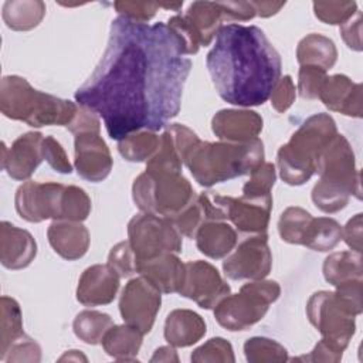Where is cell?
Returning a JSON list of instances; mask_svg holds the SVG:
<instances>
[{
    "instance_id": "6da1fadb",
    "label": "cell",
    "mask_w": 363,
    "mask_h": 363,
    "mask_svg": "<svg viewBox=\"0 0 363 363\" xmlns=\"http://www.w3.org/2000/svg\"><path fill=\"white\" fill-rule=\"evenodd\" d=\"M166 23L118 17L106 50L75 101L102 116L108 135L121 140L140 129L156 132L180 111L191 60Z\"/></svg>"
},
{
    "instance_id": "7a4b0ae2",
    "label": "cell",
    "mask_w": 363,
    "mask_h": 363,
    "mask_svg": "<svg viewBox=\"0 0 363 363\" xmlns=\"http://www.w3.org/2000/svg\"><path fill=\"white\" fill-rule=\"evenodd\" d=\"M217 94L238 106L267 102L281 78V57L257 26L225 24L206 57Z\"/></svg>"
},
{
    "instance_id": "3957f363",
    "label": "cell",
    "mask_w": 363,
    "mask_h": 363,
    "mask_svg": "<svg viewBox=\"0 0 363 363\" xmlns=\"http://www.w3.org/2000/svg\"><path fill=\"white\" fill-rule=\"evenodd\" d=\"M262 162L264 143L258 138L248 142L200 140L184 159L194 180L203 187L250 174Z\"/></svg>"
},
{
    "instance_id": "277c9868",
    "label": "cell",
    "mask_w": 363,
    "mask_h": 363,
    "mask_svg": "<svg viewBox=\"0 0 363 363\" xmlns=\"http://www.w3.org/2000/svg\"><path fill=\"white\" fill-rule=\"evenodd\" d=\"M316 173L319 182L312 189V201L323 213L345 208L352 196L362 199L360 172L356 167L354 152L343 135H336L322 152Z\"/></svg>"
},
{
    "instance_id": "5b68a950",
    "label": "cell",
    "mask_w": 363,
    "mask_h": 363,
    "mask_svg": "<svg viewBox=\"0 0 363 363\" xmlns=\"http://www.w3.org/2000/svg\"><path fill=\"white\" fill-rule=\"evenodd\" d=\"M0 111L4 116L33 128L68 126L77 115L78 105L33 88L23 77L7 75L0 82Z\"/></svg>"
},
{
    "instance_id": "8992f818",
    "label": "cell",
    "mask_w": 363,
    "mask_h": 363,
    "mask_svg": "<svg viewBox=\"0 0 363 363\" xmlns=\"http://www.w3.org/2000/svg\"><path fill=\"white\" fill-rule=\"evenodd\" d=\"M337 135L336 122L325 112L309 116L282 145L277 155L281 179L289 186H301L315 173L322 152Z\"/></svg>"
},
{
    "instance_id": "52a82bcc",
    "label": "cell",
    "mask_w": 363,
    "mask_h": 363,
    "mask_svg": "<svg viewBox=\"0 0 363 363\" xmlns=\"http://www.w3.org/2000/svg\"><path fill=\"white\" fill-rule=\"evenodd\" d=\"M132 197L142 213L172 220L189 207L197 196L182 172L145 170L133 182Z\"/></svg>"
},
{
    "instance_id": "ba28073f",
    "label": "cell",
    "mask_w": 363,
    "mask_h": 363,
    "mask_svg": "<svg viewBox=\"0 0 363 363\" xmlns=\"http://www.w3.org/2000/svg\"><path fill=\"white\" fill-rule=\"evenodd\" d=\"M279 295L281 286L275 281L255 279L247 282L238 294H228L214 306V318L227 330H245L265 316L269 305Z\"/></svg>"
},
{
    "instance_id": "9c48e42d",
    "label": "cell",
    "mask_w": 363,
    "mask_h": 363,
    "mask_svg": "<svg viewBox=\"0 0 363 363\" xmlns=\"http://www.w3.org/2000/svg\"><path fill=\"white\" fill-rule=\"evenodd\" d=\"M197 200L203 208L206 221H231L235 228L247 234L267 233L272 210V196L241 197L220 196L216 193H201Z\"/></svg>"
},
{
    "instance_id": "30bf717a",
    "label": "cell",
    "mask_w": 363,
    "mask_h": 363,
    "mask_svg": "<svg viewBox=\"0 0 363 363\" xmlns=\"http://www.w3.org/2000/svg\"><path fill=\"white\" fill-rule=\"evenodd\" d=\"M306 315L322 335V339L330 347L343 353L356 332L354 318L360 312L337 292L319 291L309 298Z\"/></svg>"
},
{
    "instance_id": "8fae6325",
    "label": "cell",
    "mask_w": 363,
    "mask_h": 363,
    "mask_svg": "<svg viewBox=\"0 0 363 363\" xmlns=\"http://www.w3.org/2000/svg\"><path fill=\"white\" fill-rule=\"evenodd\" d=\"M128 237L139 264L162 254H177L183 248L182 234L167 217L139 213L128 224Z\"/></svg>"
},
{
    "instance_id": "7c38bea8",
    "label": "cell",
    "mask_w": 363,
    "mask_h": 363,
    "mask_svg": "<svg viewBox=\"0 0 363 363\" xmlns=\"http://www.w3.org/2000/svg\"><path fill=\"white\" fill-rule=\"evenodd\" d=\"M223 21L221 1H193L184 14L170 17L167 26L183 40L186 55H191L213 41Z\"/></svg>"
},
{
    "instance_id": "4fadbf2b",
    "label": "cell",
    "mask_w": 363,
    "mask_h": 363,
    "mask_svg": "<svg viewBox=\"0 0 363 363\" xmlns=\"http://www.w3.org/2000/svg\"><path fill=\"white\" fill-rule=\"evenodd\" d=\"M160 305L162 292L142 275L129 279L119 298L122 319L125 323L138 328L143 335L152 330Z\"/></svg>"
},
{
    "instance_id": "5bb4252c",
    "label": "cell",
    "mask_w": 363,
    "mask_h": 363,
    "mask_svg": "<svg viewBox=\"0 0 363 363\" xmlns=\"http://www.w3.org/2000/svg\"><path fill=\"white\" fill-rule=\"evenodd\" d=\"M64 190L65 186L61 183L28 180L16 191V210L28 223H41L48 218L58 221L62 216Z\"/></svg>"
},
{
    "instance_id": "9a60e30c",
    "label": "cell",
    "mask_w": 363,
    "mask_h": 363,
    "mask_svg": "<svg viewBox=\"0 0 363 363\" xmlns=\"http://www.w3.org/2000/svg\"><path fill=\"white\" fill-rule=\"evenodd\" d=\"M271 267L272 254L267 233L248 237L223 261L224 275L234 281L264 279L269 274Z\"/></svg>"
},
{
    "instance_id": "2e32d148",
    "label": "cell",
    "mask_w": 363,
    "mask_h": 363,
    "mask_svg": "<svg viewBox=\"0 0 363 363\" xmlns=\"http://www.w3.org/2000/svg\"><path fill=\"white\" fill-rule=\"evenodd\" d=\"M184 281L179 294L203 309H213L231 291L214 265L207 261H187Z\"/></svg>"
},
{
    "instance_id": "e0dca14e",
    "label": "cell",
    "mask_w": 363,
    "mask_h": 363,
    "mask_svg": "<svg viewBox=\"0 0 363 363\" xmlns=\"http://www.w3.org/2000/svg\"><path fill=\"white\" fill-rule=\"evenodd\" d=\"M75 170L82 179L98 183L112 170V156L99 132H79L74 139Z\"/></svg>"
},
{
    "instance_id": "ac0fdd59",
    "label": "cell",
    "mask_w": 363,
    "mask_h": 363,
    "mask_svg": "<svg viewBox=\"0 0 363 363\" xmlns=\"http://www.w3.org/2000/svg\"><path fill=\"white\" fill-rule=\"evenodd\" d=\"M43 133L27 132L18 136L10 147L3 143L1 167L14 180H27L44 160Z\"/></svg>"
},
{
    "instance_id": "d6986e66",
    "label": "cell",
    "mask_w": 363,
    "mask_h": 363,
    "mask_svg": "<svg viewBox=\"0 0 363 363\" xmlns=\"http://www.w3.org/2000/svg\"><path fill=\"white\" fill-rule=\"evenodd\" d=\"M121 277L108 264H95L88 267L77 288V299L85 306H98L111 303L119 289Z\"/></svg>"
},
{
    "instance_id": "ffe728a7",
    "label": "cell",
    "mask_w": 363,
    "mask_h": 363,
    "mask_svg": "<svg viewBox=\"0 0 363 363\" xmlns=\"http://www.w3.org/2000/svg\"><path fill=\"white\" fill-rule=\"evenodd\" d=\"M264 126L259 113L250 109H221L211 119L213 133L227 142L257 139Z\"/></svg>"
},
{
    "instance_id": "44dd1931",
    "label": "cell",
    "mask_w": 363,
    "mask_h": 363,
    "mask_svg": "<svg viewBox=\"0 0 363 363\" xmlns=\"http://www.w3.org/2000/svg\"><path fill=\"white\" fill-rule=\"evenodd\" d=\"M319 99L329 111L353 118L362 116V84L353 82L343 74H335L325 79Z\"/></svg>"
},
{
    "instance_id": "7402d4cb",
    "label": "cell",
    "mask_w": 363,
    "mask_h": 363,
    "mask_svg": "<svg viewBox=\"0 0 363 363\" xmlns=\"http://www.w3.org/2000/svg\"><path fill=\"white\" fill-rule=\"evenodd\" d=\"M37 255V242L33 235L9 221L0 224V261L9 269H23Z\"/></svg>"
},
{
    "instance_id": "603a6c76",
    "label": "cell",
    "mask_w": 363,
    "mask_h": 363,
    "mask_svg": "<svg viewBox=\"0 0 363 363\" xmlns=\"http://www.w3.org/2000/svg\"><path fill=\"white\" fill-rule=\"evenodd\" d=\"M48 242L52 250L68 261L84 257L89 248V231L78 221H52L47 230Z\"/></svg>"
},
{
    "instance_id": "cb8c5ba5",
    "label": "cell",
    "mask_w": 363,
    "mask_h": 363,
    "mask_svg": "<svg viewBox=\"0 0 363 363\" xmlns=\"http://www.w3.org/2000/svg\"><path fill=\"white\" fill-rule=\"evenodd\" d=\"M138 272L156 285L162 294H179L184 281L186 265L176 254L169 252L142 261Z\"/></svg>"
},
{
    "instance_id": "d4e9b609",
    "label": "cell",
    "mask_w": 363,
    "mask_h": 363,
    "mask_svg": "<svg viewBox=\"0 0 363 363\" xmlns=\"http://www.w3.org/2000/svg\"><path fill=\"white\" fill-rule=\"evenodd\" d=\"M206 322L194 311L174 309L164 322V339L173 347H187L206 335Z\"/></svg>"
},
{
    "instance_id": "484cf974",
    "label": "cell",
    "mask_w": 363,
    "mask_h": 363,
    "mask_svg": "<svg viewBox=\"0 0 363 363\" xmlns=\"http://www.w3.org/2000/svg\"><path fill=\"white\" fill-rule=\"evenodd\" d=\"M196 244L201 254L220 259L227 257L237 244V231L225 221H206L196 233Z\"/></svg>"
},
{
    "instance_id": "4316f807",
    "label": "cell",
    "mask_w": 363,
    "mask_h": 363,
    "mask_svg": "<svg viewBox=\"0 0 363 363\" xmlns=\"http://www.w3.org/2000/svg\"><path fill=\"white\" fill-rule=\"evenodd\" d=\"M143 332L132 325H112L104 335L101 343L106 354L116 360H135L142 346Z\"/></svg>"
},
{
    "instance_id": "83f0119b",
    "label": "cell",
    "mask_w": 363,
    "mask_h": 363,
    "mask_svg": "<svg viewBox=\"0 0 363 363\" xmlns=\"http://www.w3.org/2000/svg\"><path fill=\"white\" fill-rule=\"evenodd\" d=\"M296 60L301 65H313L322 69H330L337 60L335 43L322 34H308L296 47Z\"/></svg>"
},
{
    "instance_id": "f1b7e54d",
    "label": "cell",
    "mask_w": 363,
    "mask_h": 363,
    "mask_svg": "<svg viewBox=\"0 0 363 363\" xmlns=\"http://www.w3.org/2000/svg\"><path fill=\"white\" fill-rule=\"evenodd\" d=\"M322 271L325 279L333 286L352 279H362V252L353 250L332 252L323 261Z\"/></svg>"
},
{
    "instance_id": "f546056e",
    "label": "cell",
    "mask_w": 363,
    "mask_h": 363,
    "mask_svg": "<svg viewBox=\"0 0 363 363\" xmlns=\"http://www.w3.org/2000/svg\"><path fill=\"white\" fill-rule=\"evenodd\" d=\"M45 16V4L41 0H9L3 6L6 26L16 31H28L37 27Z\"/></svg>"
},
{
    "instance_id": "4dcf8cb0",
    "label": "cell",
    "mask_w": 363,
    "mask_h": 363,
    "mask_svg": "<svg viewBox=\"0 0 363 363\" xmlns=\"http://www.w3.org/2000/svg\"><path fill=\"white\" fill-rule=\"evenodd\" d=\"M160 136L152 130H139L118 140V150L128 162H147L159 150Z\"/></svg>"
},
{
    "instance_id": "1f68e13d",
    "label": "cell",
    "mask_w": 363,
    "mask_h": 363,
    "mask_svg": "<svg viewBox=\"0 0 363 363\" xmlns=\"http://www.w3.org/2000/svg\"><path fill=\"white\" fill-rule=\"evenodd\" d=\"M342 240L340 224L330 217L312 218L303 245L315 251H329L333 250Z\"/></svg>"
},
{
    "instance_id": "d6a6232c",
    "label": "cell",
    "mask_w": 363,
    "mask_h": 363,
    "mask_svg": "<svg viewBox=\"0 0 363 363\" xmlns=\"http://www.w3.org/2000/svg\"><path fill=\"white\" fill-rule=\"evenodd\" d=\"M112 325L113 320L108 313L86 309L75 316L72 322V330L75 336L84 343L98 345Z\"/></svg>"
},
{
    "instance_id": "836d02e7",
    "label": "cell",
    "mask_w": 363,
    "mask_h": 363,
    "mask_svg": "<svg viewBox=\"0 0 363 363\" xmlns=\"http://www.w3.org/2000/svg\"><path fill=\"white\" fill-rule=\"evenodd\" d=\"M312 214L302 207H288L278 220V233L285 242L303 245Z\"/></svg>"
},
{
    "instance_id": "e575fe53",
    "label": "cell",
    "mask_w": 363,
    "mask_h": 363,
    "mask_svg": "<svg viewBox=\"0 0 363 363\" xmlns=\"http://www.w3.org/2000/svg\"><path fill=\"white\" fill-rule=\"evenodd\" d=\"M1 336H0V357L6 353L10 345L24 335L23 332V315L20 305L10 296H1Z\"/></svg>"
},
{
    "instance_id": "d590c367",
    "label": "cell",
    "mask_w": 363,
    "mask_h": 363,
    "mask_svg": "<svg viewBox=\"0 0 363 363\" xmlns=\"http://www.w3.org/2000/svg\"><path fill=\"white\" fill-rule=\"evenodd\" d=\"M244 354L250 363H274L286 362V349L274 339L254 336L244 343Z\"/></svg>"
},
{
    "instance_id": "8d00e7d4",
    "label": "cell",
    "mask_w": 363,
    "mask_h": 363,
    "mask_svg": "<svg viewBox=\"0 0 363 363\" xmlns=\"http://www.w3.org/2000/svg\"><path fill=\"white\" fill-rule=\"evenodd\" d=\"M91 213V199L78 186H65L62 197V221L82 223Z\"/></svg>"
},
{
    "instance_id": "74e56055",
    "label": "cell",
    "mask_w": 363,
    "mask_h": 363,
    "mask_svg": "<svg viewBox=\"0 0 363 363\" xmlns=\"http://www.w3.org/2000/svg\"><path fill=\"white\" fill-rule=\"evenodd\" d=\"M190 360L194 363L203 362H223V363H233L235 360L233 346L224 337H211L200 347L194 349Z\"/></svg>"
},
{
    "instance_id": "f35d334b",
    "label": "cell",
    "mask_w": 363,
    "mask_h": 363,
    "mask_svg": "<svg viewBox=\"0 0 363 363\" xmlns=\"http://www.w3.org/2000/svg\"><path fill=\"white\" fill-rule=\"evenodd\" d=\"M277 170L274 163L262 162L250 173V180L242 186V194L252 197H264L271 194V189L275 184Z\"/></svg>"
},
{
    "instance_id": "ab89813d",
    "label": "cell",
    "mask_w": 363,
    "mask_h": 363,
    "mask_svg": "<svg viewBox=\"0 0 363 363\" xmlns=\"http://www.w3.org/2000/svg\"><path fill=\"white\" fill-rule=\"evenodd\" d=\"M313 11L320 21L342 26L354 16L357 4L356 1H315Z\"/></svg>"
},
{
    "instance_id": "60d3db41",
    "label": "cell",
    "mask_w": 363,
    "mask_h": 363,
    "mask_svg": "<svg viewBox=\"0 0 363 363\" xmlns=\"http://www.w3.org/2000/svg\"><path fill=\"white\" fill-rule=\"evenodd\" d=\"M108 265L113 268L121 278H128L138 272L139 261L129 241L118 242L108 255Z\"/></svg>"
},
{
    "instance_id": "b9f144b4",
    "label": "cell",
    "mask_w": 363,
    "mask_h": 363,
    "mask_svg": "<svg viewBox=\"0 0 363 363\" xmlns=\"http://www.w3.org/2000/svg\"><path fill=\"white\" fill-rule=\"evenodd\" d=\"M328 78L326 71L313 65H301L298 74V91L303 99L319 98L320 89L325 79Z\"/></svg>"
},
{
    "instance_id": "7bdbcfd3",
    "label": "cell",
    "mask_w": 363,
    "mask_h": 363,
    "mask_svg": "<svg viewBox=\"0 0 363 363\" xmlns=\"http://www.w3.org/2000/svg\"><path fill=\"white\" fill-rule=\"evenodd\" d=\"M4 362H40L41 360V347L40 345L27 336L26 333L16 339L6 353L0 357Z\"/></svg>"
},
{
    "instance_id": "ee69618b",
    "label": "cell",
    "mask_w": 363,
    "mask_h": 363,
    "mask_svg": "<svg viewBox=\"0 0 363 363\" xmlns=\"http://www.w3.org/2000/svg\"><path fill=\"white\" fill-rule=\"evenodd\" d=\"M172 221H173V224L176 225V228L179 230V233L182 235H186L189 238H194L200 225L203 223H206V217H204L203 208H201L197 197L180 214L173 217Z\"/></svg>"
},
{
    "instance_id": "f6af8a7d",
    "label": "cell",
    "mask_w": 363,
    "mask_h": 363,
    "mask_svg": "<svg viewBox=\"0 0 363 363\" xmlns=\"http://www.w3.org/2000/svg\"><path fill=\"white\" fill-rule=\"evenodd\" d=\"M113 7L119 17H125L136 23H146L156 14L162 4L147 1H115Z\"/></svg>"
},
{
    "instance_id": "bcb514c9",
    "label": "cell",
    "mask_w": 363,
    "mask_h": 363,
    "mask_svg": "<svg viewBox=\"0 0 363 363\" xmlns=\"http://www.w3.org/2000/svg\"><path fill=\"white\" fill-rule=\"evenodd\" d=\"M43 157L58 173L69 174L72 172V166L64 147L52 136H45L43 139Z\"/></svg>"
},
{
    "instance_id": "7dc6e473",
    "label": "cell",
    "mask_w": 363,
    "mask_h": 363,
    "mask_svg": "<svg viewBox=\"0 0 363 363\" xmlns=\"http://www.w3.org/2000/svg\"><path fill=\"white\" fill-rule=\"evenodd\" d=\"M295 91H296L295 84H294L291 75L281 77L278 79V82L275 84L272 92H271V96H269L272 108L279 113L289 109L295 101V95H296Z\"/></svg>"
},
{
    "instance_id": "c3c4849f",
    "label": "cell",
    "mask_w": 363,
    "mask_h": 363,
    "mask_svg": "<svg viewBox=\"0 0 363 363\" xmlns=\"http://www.w3.org/2000/svg\"><path fill=\"white\" fill-rule=\"evenodd\" d=\"M69 132L79 133V132H99L101 130V122L95 112H92L88 108L78 106L77 115L74 116L72 122L67 126Z\"/></svg>"
},
{
    "instance_id": "681fc988",
    "label": "cell",
    "mask_w": 363,
    "mask_h": 363,
    "mask_svg": "<svg viewBox=\"0 0 363 363\" xmlns=\"http://www.w3.org/2000/svg\"><path fill=\"white\" fill-rule=\"evenodd\" d=\"M340 34L350 50L362 51V13L359 10L340 26Z\"/></svg>"
},
{
    "instance_id": "f907efd6",
    "label": "cell",
    "mask_w": 363,
    "mask_h": 363,
    "mask_svg": "<svg viewBox=\"0 0 363 363\" xmlns=\"http://www.w3.org/2000/svg\"><path fill=\"white\" fill-rule=\"evenodd\" d=\"M224 20L248 21L257 16L252 1H221Z\"/></svg>"
},
{
    "instance_id": "816d5d0a",
    "label": "cell",
    "mask_w": 363,
    "mask_h": 363,
    "mask_svg": "<svg viewBox=\"0 0 363 363\" xmlns=\"http://www.w3.org/2000/svg\"><path fill=\"white\" fill-rule=\"evenodd\" d=\"M362 213H357L342 228V238L353 251L357 252H362Z\"/></svg>"
},
{
    "instance_id": "f5cc1de1",
    "label": "cell",
    "mask_w": 363,
    "mask_h": 363,
    "mask_svg": "<svg viewBox=\"0 0 363 363\" xmlns=\"http://www.w3.org/2000/svg\"><path fill=\"white\" fill-rule=\"evenodd\" d=\"M340 352L335 350L333 347H330L323 339H320L316 346L313 347V350L308 354V356H301V357H295L294 360H306V362H340L342 359Z\"/></svg>"
},
{
    "instance_id": "db71d44e",
    "label": "cell",
    "mask_w": 363,
    "mask_h": 363,
    "mask_svg": "<svg viewBox=\"0 0 363 363\" xmlns=\"http://www.w3.org/2000/svg\"><path fill=\"white\" fill-rule=\"evenodd\" d=\"M254 7H255V13L259 17H271L274 14H277L284 6L285 1H252Z\"/></svg>"
},
{
    "instance_id": "11a10c76",
    "label": "cell",
    "mask_w": 363,
    "mask_h": 363,
    "mask_svg": "<svg viewBox=\"0 0 363 363\" xmlns=\"http://www.w3.org/2000/svg\"><path fill=\"white\" fill-rule=\"evenodd\" d=\"M150 362H179V356L173 346H162L155 350Z\"/></svg>"
},
{
    "instance_id": "9f6ffc18",
    "label": "cell",
    "mask_w": 363,
    "mask_h": 363,
    "mask_svg": "<svg viewBox=\"0 0 363 363\" xmlns=\"http://www.w3.org/2000/svg\"><path fill=\"white\" fill-rule=\"evenodd\" d=\"M65 359H68V360H84V362H86V357L82 354V353H79V350H69V352H67L62 357H60V360L62 362V360H65Z\"/></svg>"
}]
</instances>
